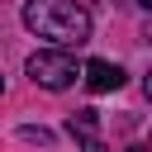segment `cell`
Segmentation results:
<instances>
[{
  "instance_id": "8992f818",
  "label": "cell",
  "mask_w": 152,
  "mask_h": 152,
  "mask_svg": "<svg viewBox=\"0 0 152 152\" xmlns=\"http://www.w3.org/2000/svg\"><path fill=\"white\" fill-rule=\"evenodd\" d=\"M81 147H86V152H109V147H104V142H100V138H86V142H81Z\"/></svg>"
},
{
  "instance_id": "ba28073f",
  "label": "cell",
  "mask_w": 152,
  "mask_h": 152,
  "mask_svg": "<svg viewBox=\"0 0 152 152\" xmlns=\"http://www.w3.org/2000/svg\"><path fill=\"white\" fill-rule=\"evenodd\" d=\"M128 152H147V147H142V142H138V147H128Z\"/></svg>"
},
{
  "instance_id": "52a82bcc",
  "label": "cell",
  "mask_w": 152,
  "mask_h": 152,
  "mask_svg": "<svg viewBox=\"0 0 152 152\" xmlns=\"http://www.w3.org/2000/svg\"><path fill=\"white\" fill-rule=\"evenodd\" d=\"M138 5H142V10H152V0H138Z\"/></svg>"
},
{
  "instance_id": "277c9868",
  "label": "cell",
  "mask_w": 152,
  "mask_h": 152,
  "mask_svg": "<svg viewBox=\"0 0 152 152\" xmlns=\"http://www.w3.org/2000/svg\"><path fill=\"white\" fill-rule=\"evenodd\" d=\"M66 133L81 138V142H86V138H100V119H95V109H76V114L66 119Z\"/></svg>"
},
{
  "instance_id": "5b68a950",
  "label": "cell",
  "mask_w": 152,
  "mask_h": 152,
  "mask_svg": "<svg viewBox=\"0 0 152 152\" xmlns=\"http://www.w3.org/2000/svg\"><path fill=\"white\" fill-rule=\"evenodd\" d=\"M19 138H24V142H43V147L52 142V133H48V128H19Z\"/></svg>"
},
{
  "instance_id": "3957f363",
  "label": "cell",
  "mask_w": 152,
  "mask_h": 152,
  "mask_svg": "<svg viewBox=\"0 0 152 152\" xmlns=\"http://www.w3.org/2000/svg\"><path fill=\"white\" fill-rule=\"evenodd\" d=\"M81 76H86V86H90L95 95H104V90H119V86H124V66H114V62H104V57H90V62L81 66Z\"/></svg>"
},
{
  "instance_id": "7a4b0ae2",
  "label": "cell",
  "mask_w": 152,
  "mask_h": 152,
  "mask_svg": "<svg viewBox=\"0 0 152 152\" xmlns=\"http://www.w3.org/2000/svg\"><path fill=\"white\" fill-rule=\"evenodd\" d=\"M28 76H33V86H43V90H66V86L81 76V66H76V57H71L66 48H43V52L28 57Z\"/></svg>"
},
{
  "instance_id": "9c48e42d",
  "label": "cell",
  "mask_w": 152,
  "mask_h": 152,
  "mask_svg": "<svg viewBox=\"0 0 152 152\" xmlns=\"http://www.w3.org/2000/svg\"><path fill=\"white\" fill-rule=\"evenodd\" d=\"M0 95H5V76H0Z\"/></svg>"
},
{
  "instance_id": "6da1fadb",
  "label": "cell",
  "mask_w": 152,
  "mask_h": 152,
  "mask_svg": "<svg viewBox=\"0 0 152 152\" xmlns=\"http://www.w3.org/2000/svg\"><path fill=\"white\" fill-rule=\"evenodd\" d=\"M24 28L57 48H81L90 38V14L76 0H24Z\"/></svg>"
}]
</instances>
